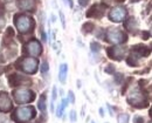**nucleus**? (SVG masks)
I'll return each instance as SVG.
<instances>
[{"label": "nucleus", "instance_id": "obj_1", "mask_svg": "<svg viewBox=\"0 0 152 123\" xmlns=\"http://www.w3.org/2000/svg\"><path fill=\"white\" fill-rule=\"evenodd\" d=\"M15 26L20 33H28L33 29L34 21L32 20V18H29L27 15L19 14V15H15Z\"/></svg>", "mask_w": 152, "mask_h": 123}, {"label": "nucleus", "instance_id": "obj_2", "mask_svg": "<svg viewBox=\"0 0 152 123\" xmlns=\"http://www.w3.org/2000/svg\"><path fill=\"white\" fill-rule=\"evenodd\" d=\"M36 115V111H35V108L34 107H21L19 108L17 111H15V115L12 116V118L19 121V122H27V121H30L32 118H34Z\"/></svg>", "mask_w": 152, "mask_h": 123}, {"label": "nucleus", "instance_id": "obj_3", "mask_svg": "<svg viewBox=\"0 0 152 123\" xmlns=\"http://www.w3.org/2000/svg\"><path fill=\"white\" fill-rule=\"evenodd\" d=\"M13 96L18 103H29L35 100V93L28 89H18L13 91Z\"/></svg>", "mask_w": 152, "mask_h": 123}, {"label": "nucleus", "instance_id": "obj_4", "mask_svg": "<svg viewBox=\"0 0 152 123\" xmlns=\"http://www.w3.org/2000/svg\"><path fill=\"white\" fill-rule=\"evenodd\" d=\"M107 40L111 44H123L128 40V35L120 29L117 28H109L107 32Z\"/></svg>", "mask_w": 152, "mask_h": 123}, {"label": "nucleus", "instance_id": "obj_5", "mask_svg": "<svg viewBox=\"0 0 152 123\" xmlns=\"http://www.w3.org/2000/svg\"><path fill=\"white\" fill-rule=\"evenodd\" d=\"M21 66L19 67L20 69H22L25 73L27 74H34L38 70V66L39 62L38 60L34 57H26V59H21L20 60Z\"/></svg>", "mask_w": 152, "mask_h": 123}, {"label": "nucleus", "instance_id": "obj_6", "mask_svg": "<svg viewBox=\"0 0 152 123\" xmlns=\"http://www.w3.org/2000/svg\"><path fill=\"white\" fill-rule=\"evenodd\" d=\"M128 101L130 102L131 106L137 107V108H139V103H147L145 101L144 94L142 93L139 89H137V88H135V89H132L130 91V94L128 96Z\"/></svg>", "mask_w": 152, "mask_h": 123}, {"label": "nucleus", "instance_id": "obj_7", "mask_svg": "<svg viewBox=\"0 0 152 123\" xmlns=\"http://www.w3.org/2000/svg\"><path fill=\"white\" fill-rule=\"evenodd\" d=\"M26 52L30 56H39L42 53V46L38 40H30L26 46Z\"/></svg>", "mask_w": 152, "mask_h": 123}, {"label": "nucleus", "instance_id": "obj_8", "mask_svg": "<svg viewBox=\"0 0 152 123\" xmlns=\"http://www.w3.org/2000/svg\"><path fill=\"white\" fill-rule=\"evenodd\" d=\"M127 17V11L124 7H115L113 10H111V12L109 13V18L110 20L115 21V22H120L123 21Z\"/></svg>", "mask_w": 152, "mask_h": 123}, {"label": "nucleus", "instance_id": "obj_9", "mask_svg": "<svg viewBox=\"0 0 152 123\" xmlns=\"http://www.w3.org/2000/svg\"><path fill=\"white\" fill-rule=\"evenodd\" d=\"M127 49L124 47H118V46H115V47H109L107 49V53L109 55L110 59H113V60H122V57L124 56Z\"/></svg>", "mask_w": 152, "mask_h": 123}, {"label": "nucleus", "instance_id": "obj_10", "mask_svg": "<svg viewBox=\"0 0 152 123\" xmlns=\"http://www.w3.org/2000/svg\"><path fill=\"white\" fill-rule=\"evenodd\" d=\"M13 104L12 101L10 99V96L7 95V93L1 91L0 93V111H10L12 109Z\"/></svg>", "mask_w": 152, "mask_h": 123}, {"label": "nucleus", "instance_id": "obj_11", "mask_svg": "<svg viewBox=\"0 0 152 123\" xmlns=\"http://www.w3.org/2000/svg\"><path fill=\"white\" fill-rule=\"evenodd\" d=\"M25 80V77H21L18 74H11L8 76V83L11 87H17L19 84H21V82Z\"/></svg>", "mask_w": 152, "mask_h": 123}, {"label": "nucleus", "instance_id": "obj_12", "mask_svg": "<svg viewBox=\"0 0 152 123\" xmlns=\"http://www.w3.org/2000/svg\"><path fill=\"white\" fill-rule=\"evenodd\" d=\"M133 52H137V54H138L139 56H149L151 50H150L146 46L138 45V46H135V47H133Z\"/></svg>", "mask_w": 152, "mask_h": 123}, {"label": "nucleus", "instance_id": "obj_13", "mask_svg": "<svg viewBox=\"0 0 152 123\" xmlns=\"http://www.w3.org/2000/svg\"><path fill=\"white\" fill-rule=\"evenodd\" d=\"M67 73H68V66H67L66 64L61 65V67H60V73H58V79H60V81L62 82V83L66 82Z\"/></svg>", "mask_w": 152, "mask_h": 123}, {"label": "nucleus", "instance_id": "obj_14", "mask_svg": "<svg viewBox=\"0 0 152 123\" xmlns=\"http://www.w3.org/2000/svg\"><path fill=\"white\" fill-rule=\"evenodd\" d=\"M18 5H19L20 8L27 10V11H32V8H33V3H32V0H19Z\"/></svg>", "mask_w": 152, "mask_h": 123}, {"label": "nucleus", "instance_id": "obj_15", "mask_svg": "<svg viewBox=\"0 0 152 123\" xmlns=\"http://www.w3.org/2000/svg\"><path fill=\"white\" fill-rule=\"evenodd\" d=\"M100 8V6L97 5V4H95V5H93L90 7V10L87 12V18H93V17H96V18H100V15H98V10Z\"/></svg>", "mask_w": 152, "mask_h": 123}, {"label": "nucleus", "instance_id": "obj_16", "mask_svg": "<svg viewBox=\"0 0 152 123\" xmlns=\"http://www.w3.org/2000/svg\"><path fill=\"white\" fill-rule=\"evenodd\" d=\"M67 102H68L67 100H63L62 102H61V104L58 106L57 111H56V116H57V117H61V116H62V114H63V109H65V108L67 107V104H68Z\"/></svg>", "mask_w": 152, "mask_h": 123}, {"label": "nucleus", "instance_id": "obj_17", "mask_svg": "<svg viewBox=\"0 0 152 123\" xmlns=\"http://www.w3.org/2000/svg\"><path fill=\"white\" fill-rule=\"evenodd\" d=\"M94 23L93 22H85L83 26H82V29H83V32L84 33H90V32H93L94 30Z\"/></svg>", "mask_w": 152, "mask_h": 123}, {"label": "nucleus", "instance_id": "obj_18", "mask_svg": "<svg viewBox=\"0 0 152 123\" xmlns=\"http://www.w3.org/2000/svg\"><path fill=\"white\" fill-rule=\"evenodd\" d=\"M39 109H40L42 113L46 111V95H42V96L40 97V100H39Z\"/></svg>", "mask_w": 152, "mask_h": 123}, {"label": "nucleus", "instance_id": "obj_19", "mask_svg": "<svg viewBox=\"0 0 152 123\" xmlns=\"http://www.w3.org/2000/svg\"><path fill=\"white\" fill-rule=\"evenodd\" d=\"M129 115L128 114H120L118 115V123H128Z\"/></svg>", "mask_w": 152, "mask_h": 123}, {"label": "nucleus", "instance_id": "obj_20", "mask_svg": "<svg viewBox=\"0 0 152 123\" xmlns=\"http://www.w3.org/2000/svg\"><path fill=\"white\" fill-rule=\"evenodd\" d=\"M127 64H128L129 66H131V67H135V66L137 65V60H135V56L130 55V56H128V59H127Z\"/></svg>", "mask_w": 152, "mask_h": 123}, {"label": "nucleus", "instance_id": "obj_21", "mask_svg": "<svg viewBox=\"0 0 152 123\" xmlns=\"http://www.w3.org/2000/svg\"><path fill=\"white\" fill-rule=\"evenodd\" d=\"M90 48H91V50H93V52H98L101 49V46H100V44L94 41V42L90 44Z\"/></svg>", "mask_w": 152, "mask_h": 123}, {"label": "nucleus", "instance_id": "obj_22", "mask_svg": "<svg viewBox=\"0 0 152 123\" xmlns=\"http://www.w3.org/2000/svg\"><path fill=\"white\" fill-rule=\"evenodd\" d=\"M104 70H105V73H108V74H113V73H115V66H113V65H108Z\"/></svg>", "mask_w": 152, "mask_h": 123}, {"label": "nucleus", "instance_id": "obj_23", "mask_svg": "<svg viewBox=\"0 0 152 123\" xmlns=\"http://www.w3.org/2000/svg\"><path fill=\"white\" fill-rule=\"evenodd\" d=\"M49 69V66H48V62L47 61H43L42 65H41V73H47Z\"/></svg>", "mask_w": 152, "mask_h": 123}, {"label": "nucleus", "instance_id": "obj_24", "mask_svg": "<svg viewBox=\"0 0 152 123\" xmlns=\"http://www.w3.org/2000/svg\"><path fill=\"white\" fill-rule=\"evenodd\" d=\"M5 35L13 39V37H14V29H13L12 27H8V28L6 29V34H5Z\"/></svg>", "mask_w": 152, "mask_h": 123}, {"label": "nucleus", "instance_id": "obj_25", "mask_svg": "<svg viewBox=\"0 0 152 123\" xmlns=\"http://www.w3.org/2000/svg\"><path fill=\"white\" fill-rule=\"evenodd\" d=\"M68 100L70 101V103H75V96H74V93L70 90L69 91V95H68Z\"/></svg>", "mask_w": 152, "mask_h": 123}, {"label": "nucleus", "instance_id": "obj_26", "mask_svg": "<svg viewBox=\"0 0 152 123\" xmlns=\"http://www.w3.org/2000/svg\"><path fill=\"white\" fill-rule=\"evenodd\" d=\"M143 122H144V118L140 116H136L133 118V123H143Z\"/></svg>", "mask_w": 152, "mask_h": 123}, {"label": "nucleus", "instance_id": "obj_27", "mask_svg": "<svg viewBox=\"0 0 152 123\" xmlns=\"http://www.w3.org/2000/svg\"><path fill=\"white\" fill-rule=\"evenodd\" d=\"M56 96H57V89H56V87H54V88H53V94H52V100L55 101Z\"/></svg>", "mask_w": 152, "mask_h": 123}, {"label": "nucleus", "instance_id": "obj_28", "mask_svg": "<svg viewBox=\"0 0 152 123\" xmlns=\"http://www.w3.org/2000/svg\"><path fill=\"white\" fill-rule=\"evenodd\" d=\"M78 4L84 7V6H87L89 4V0H78Z\"/></svg>", "mask_w": 152, "mask_h": 123}, {"label": "nucleus", "instance_id": "obj_29", "mask_svg": "<svg viewBox=\"0 0 152 123\" xmlns=\"http://www.w3.org/2000/svg\"><path fill=\"white\" fill-rule=\"evenodd\" d=\"M70 120L73 121V122H75L76 121V113L73 110V111H70Z\"/></svg>", "mask_w": 152, "mask_h": 123}, {"label": "nucleus", "instance_id": "obj_30", "mask_svg": "<svg viewBox=\"0 0 152 123\" xmlns=\"http://www.w3.org/2000/svg\"><path fill=\"white\" fill-rule=\"evenodd\" d=\"M4 12H5V8H4V5L0 3V18L4 15Z\"/></svg>", "mask_w": 152, "mask_h": 123}, {"label": "nucleus", "instance_id": "obj_31", "mask_svg": "<svg viewBox=\"0 0 152 123\" xmlns=\"http://www.w3.org/2000/svg\"><path fill=\"white\" fill-rule=\"evenodd\" d=\"M60 17H61V21H62V25L63 27L66 26V22H65V17H63V13L62 12H60Z\"/></svg>", "mask_w": 152, "mask_h": 123}, {"label": "nucleus", "instance_id": "obj_32", "mask_svg": "<svg viewBox=\"0 0 152 123\" xmlns=\"http://www.w3.org/2000/svg\"><path fill=\"white\" fill-rule=\"evenodd\" d=\"M149 38H150V33H149V32H144V33H143V39H144V40H147Z\"/></svg>", "mask_w": 152, "mask_h": 123}, {"label": "nucleus", "instance_id": "obj_33", "mask_svg": "<svg viewBox=\"0 0 152 123\" xmlns=\"http://www.w3.org/2000/svg\"><path fill=\"white\" fill-rule=\"evenodd\" d=\"M144 83H146L145 80H140V81H139V86H144Z\"/></svg>", "mask_w": 152, "mask_h": 123}, {"label": "nucleus", "instance_id": "obj_34", "mask_svg": "<svg viewBox=\"0 0 152 123\" xmlns=\"http://www.w3.org/2000/svg\"><path fill=\"white\" fill-rule=\"evenodd\" d=\"M100 114H101V116H104V113H103V109H100Z\"/></svg>", "mask_w": 152, "mask_h": 123}, {"label": "nucleus", "instance_id": "obj_35", "mask_svg": "<svg viewBox=\"0 0 152 123\" xmlns=\"http://www.w3.org/2000/svg\"><path fill=\"white\" fill-rule=\"evenodd\" d=\"M3 72H4V68H3V67H1V66H0V74H1V73H3Z\"/></svg>", "mask_w": 152, "mask_h": 123}, {"label": "nucleus", "instance_id": "obj_36", "mask_svg": "<svg viewBox=\"0 0 152 123\" xmlns=\"http://www.w3.org/2000/svg\"><path fill=\"white\" fill-rule=\"evenodd\" d=\"M115 1H118V3H123V1H125V0H115Z\"/></svg>", "mask_w": 152, "mask_h": 123}, {"label": "nucleus", "instance_id": "obj_37", "mask_svg": "<svg viewBox=\"0 0 152 123\" xmlns=\"http://www.w3.org/2000/svg\"><path fill=\"white\" fill-rule=\"evenodd\" d=\"M77 87H78V88L81 87V82H80V81H77Z\"/></svg>", "mask_w": 152, "mask_h": 123}, {"label": "nucleus", "instance_id": "obj_38", "mask_svg": "<svg viewBox=\"0 0 152 123\" xmlns=\"http://www.w3.org/2000/svg\"><path fill=\"white\" fill-rule=\"evenodd\" d=\"M150 116H151V117H152V108H151V109H150Z\"/></svg>", "mask_w": 152, "mask_h": 123}, {"label": "nucleus", "instance_id": "obj_39", "mask_svg": "<svg viewBox=\"0 0 152 123\" xmlns=\"http://www.w3.org/2000/svg\"><path fill=\"white\" fill-rule=\"evenodd\" d=\"M150 123H152V122H150Z\"/></svg>", "mask_w": 152, "mask_h": 123}, {"label": "nucleus", "instance_id": "obj_40", "mask_svg": "<svg viewBox=\"0 0 152 123\" xmlns=\"http://www.w3.org/2000/svg\"><path fill=\"white\" fill-rule=\"evenodd\" d=\"M151 46H152V45H151Z\"/></svg>", "mask_w": 152, "mask_h": 123}, {"label": "nucleus", "instance_id": "obj_41", "mask_svg": "<svg viewBox=\"0 0 152 123\" xmlns=\"http://www.w3.org/2000/svg\"><path fill=\"white\" fill-rule=\"evenodd\" d=\"M93 123H94V122H93Z\"/></svg>", "mask_w": 152, "mask_h": 123}]
</instances>
